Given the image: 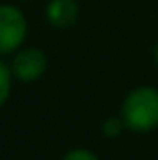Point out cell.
Segmentation results:
<instances>
[{
	"mask_svg": "<svg viewBox=\"0 0 158 160\" xmlns=\"http://www.w3.org/2000/svg\"><path fill=\"white\" fill-rule=\"evenodd\" d=\"M122 120L134 132H150L158 128V89L136 87L126 95L122 103Z\"/></svg>",
	"mask_w": 158,
	"mask_h": 160,
	"instance_id": "cell-1",
	"label": "cell"
},
{
	"mask_svg": "<svg viewBox=\"0 0 158 160\" xmlns=\"http://www.w3.org/2000/svg\"><path fill=\"white\" fill-rule=\"evenodd\" d=\"M27 37V18L12 4H0V55L12 53Z\"/></svg>",
	"mask_w": 158,
	"mask_h": 160,
	"instance_id": "cell-2",
	"label": "cell"
},
{
	"mask_svg": "<svg viewBox=\"0 0 158 160\" xmlns=\"http://www.w3.org/2000/svg\"><path fill=\"white\" fill-rule=\"evenodd\" d=\"M47 55H45L41 49H35V47H28V49H22L14 59H12V75H14L18 81H24V83H31V81H37L39 77H43L45 71H47Z\"/></svg>",
	"mask_w": 158,
	"mask_h": 160,
	"instance_id": "cell-3",
	"label": "cell"
},
{
	"mask_svg": "<svg viewBox=\"0 0 158 160\" xmlns=\"http://www.w3.org/2000/svg\"><path fill=\"white\" fill-rule=\"evenodd\" d=\"M79 16V4L75 0H51L47 4V20L55 28H69Z\"/></svg>",
	"mask_w": 158,
	"mask_h": 160,
	"instance_id": "cell-4",
	"label": "cell"
},
{
	"mask_svg": "<svg viewBox=\"0 0 158 160\" xmlns=\"http://www.w3.org/2000/svg\"><path fill=\"white\" fill-rule=\"evenodd\" d=\"M12 69L0 59V108L6 103L8 95H10V85H12Z\"/></svg>",
	"mask_w": 158,
	"mask_h": 160,
	"instance_id": "cell-5",
	"label": "cell"
},
{
	"mask_svg": "<svg viewBox=\"0 0 158 160\" xmlns=\"http://www.w3.org/2000/svg\"><path fill=\"white\" fill-rule=\"evenodd\" d=\"M124 126H126V122H124L122 118H107L101 124V132H103V136H107V138H116V136L122 134Z\"/></svg>",
	"mask_w": 158,
	"mask_h": 160,
	"instance_id": "cell-6",
	"label": "cell"
},
{
	"mask_svg": "<svg viewBox=\"0 0 158 160\" xmlns=\"http://www.w3.org/2000/svg\"><path fill=\"white\" fill-rule=\"evenodd\" d=\"M61 160H99L91 150H85V148H75V150H69Z\"/></svg>",
	"mask_w": 158,
	"mask_h": 160,
	"instance_id": "cell-7",
	"label": "cell"
},
{
	"mask_svg": "<svg viewBox=\"0 0 158 160\" xmlns=\"http://www.w3.org/2000/svg\"><path fill=\"white\" fill-rule=\"evenodd\" d=\"M154 61H156V65H158V43L154 45Z\"/></svg>",
	"mask_w": 158,
	"mask_h": 160,
	"instance_id": "cell-8",
	"label": "cell"
}]
</instances>
